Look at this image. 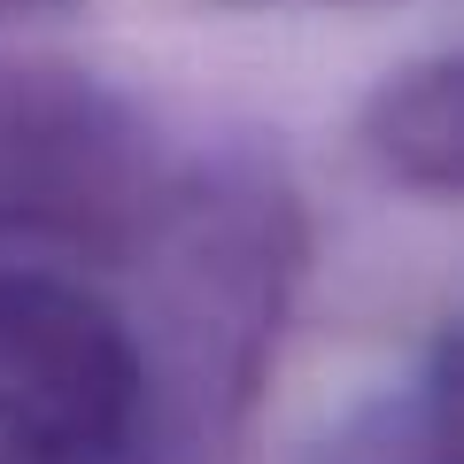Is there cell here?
I'll use <instances>...</instances> for the list:
<instances>
[{"label":"cell","instance_id":"obj_1","mask_svg":"<svg viewBox=\"0 0 464 464\" xmlns=\"http://www.w3.org/2000/svg\"><path fill=\"white\" fill-rule=\"evenodd\" d=\"M140 402L132 341L93 295L0 271V433L24 449H101Z\"/></svg>","mask_w":464,"mask_h":464}]
</instances>
